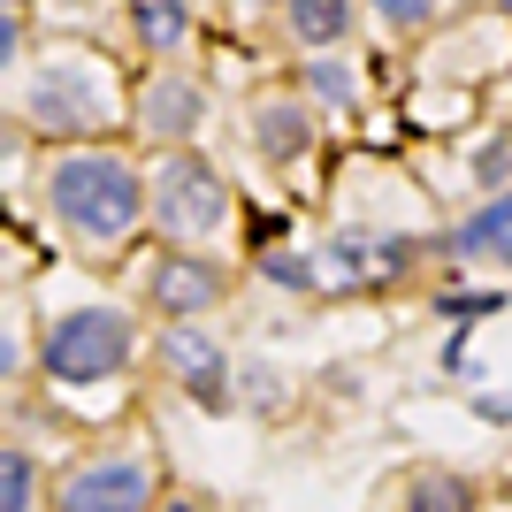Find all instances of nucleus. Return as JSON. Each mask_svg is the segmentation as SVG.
I'll return each instance as SVG.
<instances>
[{"instance_id": "obj_1", "label": "nucleus", "mask_w": 512, "mask_h": 512, "mask_svg": "<svg viewBox=\"0 0 512 512\" xmlns=\"http://www.w3.org/2000/svg\"><path fill=\"white\" fill-rule=\"evenodd\" d=\"M46 207L77 245H123L138 222L153 214V184L138 176V161L115 146H69L46 169Z\"/></svg>"}, {"instance_id": "obj_2", "label": "nucleus", "mask_w": 512, "mask_h": 512, "mask_svg": "<svg viewBox=\"0 0 512 512\" xmlns=\"http://www.w3.org/2000/svg\"><path fill=\"white\" fill-rule=\"evenodd\" d=\"M16 115L39 130V138L92 146L100 130L123 123V92H115V77H107L100 62H77V54H62V62H39V69L16 85Z\"/></svg>"}, {"instance_id": "obj_3", "label": "nucleus", "mask_w": 512, "mask_h": 512, "mask_svg": "<svg viewBox=\"0 0 512 512\" xmlns=\"http://www.w3.org/2000/svg\"><path fill=\"white\" fill-rule=\"evenodd\" d=\"M146 184H153V230L176 237V245L222 237V230H230V214H237L230 176L214 169L207 153H192V146H169L161 161H153Z\"/></svg>"}, {"instance_id": "obj_4", "label": "nucleus", "mask_w": 512, "mask_h": 512, "mask_svg": "<svg viewBox=\"0 0 512 512\" xmlns=\"http://www.w3.org/2000/svg\"><path fill=\"white\" fill-rule=\"evenodd\" d=\"M130 344H138V329H130L123 306H69V314L46 329L39 367H46L62 390H85V383L123 375V367H130Z\"/></svg>"}, {"instance_id": "obj_5", "label": "nucleus", "mask_w": 512, "mask_h": 512, "mask_svg": "<svg viewBox=\"0 0 512 512\" xmlns=\"http://www.w3.org/2000/svg\"><path fill=\"white\" fill-rule=\"evenodd\" d=\"M146 299L169 321H199V314H214V306L230 299V276H222L207 253H192V245H169V253L146 268Z\"/></svg>"}, {"instance_id": "obj_6", "label": "nucleus", "mask_w": 512, "mask_h": 512, "mask_svg": "<svg viewBox=\"0 0 512 512\" xmlns=\"http://www.w3.org/2000/svg\"><path fill=\"white\" fill-rule=\"evenodd\" d=\"M153 497H161V482H153L146 459H92L54 490V505L62 512H146Z\"/></svg>"}, {"instance_id": "obj_7", "label": "nucleus", "mask_w": 512, "mask_h": 512, "mask_svg": "<svg viewBox=\"0 0 512 512\" xmlns=\"http://www.w3.org/2000/svg\"><path fill=\"white\" fill-rule=\"evenodd\" d=\"M153 360L169 367L199 406H230V352H222V337H207L199 321H169V329L153 337Z\"/></svg>"}, {"instance_id": "obj_8", "label": "nucleus", "mask_w": 512, "mask_h": 512, "mask_svg": "<svg viewBox=\"0 0 512 512\" xmlns=\"http://www.w3.org/2000/svg\"><path fill=\"white\" fill-rule=\"evenodd\" d=\"M130 123L146 130L153 146H192L199 123H207V92H199L192 77L161 69V77H146V85H138V115H130Z\"/></svg>"}, {"instance_id": "obj_9", "label": "nucleus", "mask_w": 512, "mask_h": 512, "mask_svg": "<svg viewBox=\"0 0 512 512\" xmlns=\"http://www.w3.org/2000/svg\"><path fill=\"white\" fill-rule=\"evenodd\" d=\"M253 146L268 153V161H299V153L314 146V107L306 100H260L253 107Z\"/></svg>"}, {"instance_id": "obj_10", "label": "nucleus", "mask_w": 512, "mask_h": 512, "mask_svg": "<svg viewBox=\"0 0 512 512\" xmlns=\"http://www.w3.org/2000/svg\"><path fill=\"white\" fill-rule=\"evenodd\" d=\"M444 245H451V253H482V260H497V268H512V192H497L490 207H474Z\"/></svg>"}, {"instance_id": "obj_11", "label": "nucleus", "mask_w": 512, "mask_h": 512, "mask_svg": "<svg viewBox=\"0 0 512 512\" xmlns=\"http://www.w3.org/2000/svg\"><path fill=\"white\" fill-rule=\"evenodd\" d=\"M130 39L146 46V54H176V46L192 39V8L184 0H130Z\"/></svg>"}, {"instance_id": "obj_12", "label": "nucleus", "mask_w": 512, "mask_h": 512, "mask_svg": "<svg viewBox=\"0 0 512 512\" xmlns=\"http://www.w3.org/2000/svg\"><path fill=\"white\" fill-rule=\"evenodd\" d=\"M283 23L299 46H344L352 31V0H283Z\"/></svg>"}, {"instance_id": "obj_13", "label": "nucleus", "mask_w": 512, "mask_h": 512, "mask_svg": "<svg viewBox=\"0 0 512 512\" xmlns=\"http://www.w3.org/2000/svg\"><path fill=\"white\" fill-rule=\"evenodd\" d=\"M406 505L413 512H467V505H482V490L459 482V474H421V482L406 490Z\"/></svg>"}, {"instance_id": "obj_14", "label": "nucleus", "mask_w": 512, "mask_h": 512, "mask_svg": "<svg viewBox=\"0 0 512 512\" xmlns=\"http://www.w3.org/2000/svg\"><path fill=\"white\" fill-rule=\"evenodd\" d=\"M306 85H314L321 100H337V107L360 100V77H352V62H344V54H329V46H314V54H306Z\"/></svg>"}, {"instance_id": "obj_15", "label": "nucleus", "mask_w": 512, "mask_h": 512, "mask_svg": "<svg viewBox=\"0 0 512 512\" xmlns=\"http://www.w3.org/2000/svg\"><path fill=\"white\" fill-rule=\"evenodd\" d=\"M31 497H39V467H31V451H23V444H8V451H0V505L31 512Z\"/></svg>"}, {"instance_id": "obj_16", "label": "nucleus", "mask_w": 512, "mask_h": 512, "mask_svg": "<svg viewBox=\"0 0 512 512\" xmlns=\"http://www.w3.org/2000/svg\"><path fill=\"white\" fill-rule=\"evenodd\" d=\"M260 276L283 283V291H321V268L306 253H291V245H260Z\"/></svg>"}, {"instance_id": "obj_17", "label": "nucleus", "mask_w": 512, "mask_h": 512, "mask_svg": "<svg viewBox=\"0 0 512 512\" xmlns=\"http://www.w3.org/2000/svg\"><path fill=\"white\" fill-rule=\"evenodd\" d=\"M375 16L398 23V31H421V23L436 16V0H375Z\"/></svg>"}, {"instance_id": "obj_18", "label": "nucleus", "mask_w": 512, "mask_h": 512, "mask_svg": "<svg viewBox=\"0 0 512 512\" xmlns=\"http://www.w3.org/2000/svg\"><path fill=\"white\" fill-rule=\"evenodd\" d=\"M0 69H8V77L23 69V8H8V16H0Z\"/></svg>"}, {"instance_id": "obj_19", "label": "nucleus", "mask_w": 512, "mask_h": 512, "mask_svg": "<svg viewBox=\"0 0 512 512\" xmlns=\"http://www.w3.org/2000/svg\"><path fill=\"white\" fill-rule=\"evenodd\" d=\"M474 413H482V421H512V398H482Z\"/></svg>"}, {"instance_id": "obj_20", "label": "nucleus", "mask_w": 512, "mask_h": 512, "mask_svg": "<svg viewBox=\"0 0 512 512\" xmlns=\"http://www.w3.org/2000/svg\"><path fill=\"white\" fill-rule=\"evenodd\" d=\"M490 8H497V16H512V0H490Z\"/></svg>"}, {"instance_id": "obj_21", "label": "nucleus", "mask_w": 512, "mask_h": 512, "mask_svg": "<svg viewBox=\"0 0 512 512\" xmlns=\"http://www.w3.org/2000/svg\"><path fill=\"white\" fill-rule=\"evenodd\" d=\"M8 8H31V0H8Z\"/></svg>"}, {"instance_id": "obj_22", "label": "nucleus", "mask_w": 512, "mask_h": 512, "mask_svg": "<svg viewBox=\"0 0 512 512\" xmlns=\"http://www.w3.org/2000/svg\"><path fill=\"white\" fill-rule=\"evenodd\" d=\"M245 8H268V0H245Z\"/></svg>"}]
</instances>
